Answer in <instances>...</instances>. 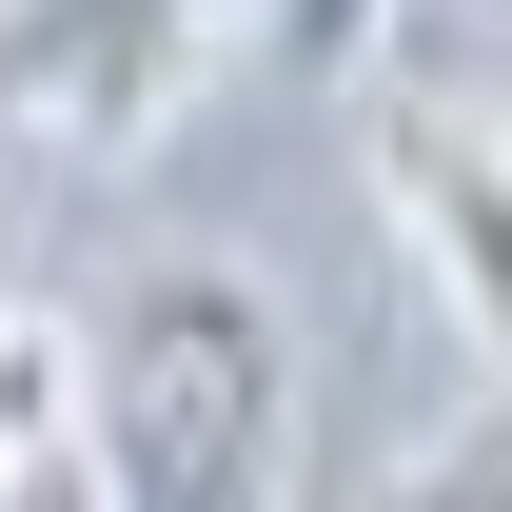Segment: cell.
Returning a JSON list of instances; mask_svg holds the SVG:
<instances>
[{"label": "cell", "mask_w": 512, "mask_h": 512, "mask_svg": "<svg viewBox=\"0 0 512 512\" xmlns=\"http://www.w3.org/2000/svg\"><path fill=\"white\" fill-rule=\"evenodd\" d=\"M493 20H512V0H493Z\"/></svg>", "instance_id": "cell-8"}, {"label": "cell", "mask_w": 512, "mask_h": 512, "mask_svg": "<svg viewBox=\"0 0 512 512\" xmlns=\"http://www.w3.org/2000/svg\"><path fill=\"white\" fill-rule=\"evenodd\" d=\"M60 434H79V335L0 296V453H60Z\"/></svg>", "instance_id": "cell-4"}, {"label": "cell", "mask_w": 512, "mask_h": 512, "mask_svg": "<svg viewBox=\"0 0 512 512\" xmlns=\"http://www.w3.org/2000/svg\"><path fill=\"white\" fill-rule=\"evenodd\" d=\"M375 512H512V414H473V434H434L414 473H394Z\"/></svg>", "instance_id": "cell-5"}, {"label": "cell", "mask_w": 512, "mask_h": 512, "mask_svg": "<svg viewBox=\"0 0 512 512\" xmlns=\"http://www.w3.org/2000/svg\"><path fill=\"white\" fill-rule=\"evenodd\" d=\"M0 512H119V493H99V453L60 434V453H0Z\"/></svg>", "instance_id": "cell-7"}, {"label": "cell", "mask_w": 512, "mask_h": 512, "mask_svg": "<svg viewBox=\"0 0 512 512\" xmlns=\"http://www.w3.org/2000/svg\"><path fill=\"white\" fill-rule=\"evenodd\" d=\"M375 20H394V0H256V40H276L296 79H335V60H375Z\"/></svg>", "instance_id": "cell-6"}, {"label": "cell", "mask_w": 512, "mask_h": 512, "mask_svg": "<svg viewBox=\"0 0 512 512\" xmlns=\"http://www.w3.org/2000/svg\"><path fill=\"white\" fill-rule=\"evenodd\" d=\"M217 40H237V0H0V119L79 178H119L197 119Z\"/></svg>", "instance_id": "cell-2"}, {"label": "cell", "mask_w": 512, "mask_h": 512, "mask_svg": "<svg viewBox=\"0 0 512 512\" xmlns=\"http://www.w3.org/2000/svg\"><path fill=\"white\" fill-rule=\"evenodd\" d=\"M355 158H375L394 237H414V276H434V316L473 335V375L512 394V119H473V99H375Z\"/></svg>", "instance_id": "cell-3"}, {"label": "cell", "mask_w": 512, "mask_h": 512, "mask_svg": "<svg viewBox=\"0 0 512 512\" xmlns=\"http://www.w3.org/2000/svg\"><path fill=\"white\" fill-rule=\"evenodd\" d=\"M79 453L119 512H296L316 453V355L256 256H158L79 335Z\"/></svg>", "instance_id": "cell-1"}]
</instances>
